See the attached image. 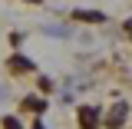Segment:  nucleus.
<instances>
[{"label": "nucleus", "mask_w": 132, "mask_h": 129, "mask_svg": "<svg viewBox=\"0 0 132 129\" xmlns=\"http://www.w3.org/2000/svg\"><path fill=\"white\" fill-rule=\"evenodd\" d=\"M102 106H96V103H82L79 109H76V123H79V129H102Z\"/></svg>", "instance_id": "nucleus-1"}, {"label": "nucleus", "mask_w": 132, "mask_h": 129, "mask_svg": "<svg viewBox=\"0 0 132 129\" xmlns=\"http://www.w3.org/2000/svg\"><path fill=\"white\" fill-rule=\"evenodd\" d=\"M129 123V103L126 99H116L112 106H109V113L102 116V126L106 129H122Z\"/></svg>", "instance_id": "nucleus-2"}, {"label": "nucleus", "mask_w": 132, "mask_h": 129, "mask_svg": "<svg viewBox=\"0 0 132 129\" xmlns=\"http://www.w3.org/2000/svg\"><path fill=\"white\" fill-rule=\"evenodd\" d=\"M7 70H10V76H30L36 70V63L30 56H23V53H10L7 56Z\"/></svg>", "instance_id": "nucleus-3"}, {"label": "nucleus", "mask_w": 132, "mask_h": 129, "mask_svg": "<svg viewBox=\"0 0 132 129\" xmlns=\"http://www.w3.org/2000/svg\"><path fill=\"white\" fill-rule=\"evenodd\" d=\"M50 109V103L43 96H23L20 99V113H30V116H43Z\"/></svg>", "instance_id": "nucleus-4"}, {"label": "nucleus", "mask_w": 132, "mask_h": 129, "mask_svg": "<svg viewBox=\"0 0 132 129\" xmlns=\"http://www.w3.org/2000/svg\"><path fill=\"white\" fill-rule=\"evenodd\" d=\"M69 17H73L76 23H93V27H102V23H106V13H102V10H86V7L73 10Z\"/></svg>", "instance_id": "nucleus-5"}, {"label": "nucleus", "mask_w": 132, "mask_h": 129, "mask_svg": "<svg viewBox=\"0 0 132 129\" xmlns=\"http://www.w3.org/2000/svg\"><path fill=\"white\" fill-rule=\"evenodd\" d=\"M40 30L46 33V36H60V40H66V36H69V27H66V23H43Z\"/></svg>", "instance_id": "nucleus-6"}, {"label": "nucleus", "mask_w": 132, "mask_h": 129, "mask_svg": "<svg viewBox=\"0 0 132 129\" xmlns=\"http://www.w3.org/2000/svg\"><path fill=\"white\" fill-rule=\"evenodd\" d=\"M36 86H40L43 93H53V86H56V83L50 80V76H40V80H36Z\"/></svg>", "instance_id": "nucleus-7"}, {"label": "nucleus", "mask_w": 132, "mask_h": 129, "mask_svg": "<svg viewBox=\"0 0 132 129\" xmlns=\"http://www.w3.org/2000/svg\"><path fill=\"white\" fill-rule=\"evenodd\" d=\"M3 129H23V123L16 116H3Z\"/></svg>", "instance_id": "nucleus-8"}, {"label": "nucleus", "mask_w": 132, "mask_h": 129, "mask_svg": "<svg viewBox=\"0 0 132 129\" xmlns=\"http://www.w3.org/2000/svg\"><path fill=\"white\" fill-rule=\"evenodd\" d=\"M30 129H46V123H43V116H33V123H30Z\"/></svg>", "instance_id": "nucleus-9"}, {"label": "nucleus", "mask_w": 132, "mask_h": 129, "mask_svg": "<svg viewBox=\"0 0 132 129\" xmlns=\"http://www.w3.org/2000/svg\"><path fill=\"white\" fill-rule=\"evenodd\" d=\"M23 43V33H10V47H20Z\"/></svg>", "instance_id": "nucleus-10"}, {"label": "nucleus", "mask_w": 132, "mask_h": 129, "mask_svg": "<svg viewBox=\"0 0 132 129\" xmlns=\"http://www.w3.org/2000/svg\"><path fill=\"white\" fill-rule=\"evenodd\" d=\"M27 3H40V0H27Z\"/></svg>", "instance_id": "nucleus-11"}]
</instances>
